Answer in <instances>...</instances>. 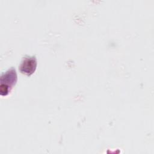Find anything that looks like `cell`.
<instances>
[{"label": "cell", "instance_id": "6da1fadb", "mask_svg": "<svg viewBox=\"0 0 154 154\" xmlns=\"http://www.w3.org/2000/svg\"><path fill=\"white\" fill-rule=\"evenodd\" d=\"M17 74L14 68L9 69L1 76L0 94L2 96H7L16 84L17 81Z\"/></svg>", "mask_w": 154, "mask_h": 154}, {"label": "cell", "instance_id": "7a4b0ae2", "mask_svg": "<svg viewBox=\"0 0 154 154\" xmlns=\"http://www.w3.org/2000/svg\"><path fill=\"white\" fill-rule=\"evenodd\" d=\"M37 67V60L35 56H25L23 58L19 66L20 72L26 75H32Z\"/></svg>", "mask_w": 154, "mask_h": 154}]
</instances>
